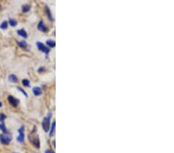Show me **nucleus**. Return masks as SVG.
Masks as SVG:
<instances>
[{"instance_id":"4be33fe9","label":"nucleus","mask_w":174,"mask_h":153,"mask_svg":"<svg viewBox=\"0 0 174 153\" xmlns=\"http://www.w3.org/2000/svg\"><path fill=\"white\" fill-rule=\"evenodd\" d=\"M44 67H40L39 69H38V72L39 73H42V72H44Z\"/></svg>"},{"instance_id":"a211bd4d","label":"nucleus","mask_w":174,"mask_h":153,"mask_svg":"<svg viewBox=\"0 0 174 153\" xmlns=\"http://www.w3.org/2000/svg\"><path fill=\"white\" fill-rule=\"evenodd\" d=\"M0 130H2V131H3V133H7V132H9V131H7L6 128H5V124H4L3 122H2V124H0Z\"/></svg>"},{"instance_id":"f8f14e48","label":"nucleus","mask_w":174,"mask_h":153,"mask_svg":"<svg viewBox=\"0 0 174 153\" xmlns=\"http://www.w3.org/2000/svg\"><path fill=\"white\" fill-rule=\"evenodd\" d=\"M55 126H56V122L55 121L52 123V125H51V129H50V136L52 137L54 134V131H55Z\"/></svg>"},{"instance_id":"f257e3e1","label":"nucleus","mask_w":174,"mask_h":153,"mask_svg":"<svg viewBox=\"0 0 174 153\" xmlns=\"http://www.w3.org/2000/svg\"><path fill=\"white\" fill-rule=\"evenodd\" d=\"M36 128H34L33 130L30 132V134L29 135V140L31 142V144L36 149H39L40 146V138L37 134H36L35 132Z\"/></svg>"},{"instance_id":"6ab92c4d","label":"nucleus","mask_w":174,"mask_h":153,"mask_svg":"<svg viewBox=\"0 0 174 153\" xmlns=\"http://www.w3.org/2000/svg\"><path fill=\"white\" fill-rule=\"evenodd\" d=\"M22 83H23V85L24 87H29V81L27 79L23 80Z\"/></svg>"},{"instance_id":"f03ea898","label":"nucleus","mask_w":174,"mask_h":153,"mask_svg":"<svg viewBox=\"0 0 174 153\" xmlns=\"http://www.w3.org/2000/svg\"><path fill=\"white\" fill-rule=\"evenodd\" d=\"M12 139H13V138L9 132L3 133V134L0 135V142L3 145H9L11 142Z\"/></svg>"},{"instance_id":"b1692460","label":"nucleus","mask_w":174,"mask_h":153,"mask_svg":"<svg viewBox=\"0 0 174 153\" xmlns=\"http://www.w3.org/2000/svg\"><path fill=\"white\" fill-rule=\"evenodd\" d=\"M52 143H53V146L55 148V146H56V145H55V140H53V142H52Z\"/></svg>"},{"instance_id":"9d476101","label":"nucleus","mask_w":174,"mask_h":153,"mask_svg":"<svg viewBox=\"0 0 174 153\" xmlns=\"http://www.w3.org/2000/svg\"><path fill=\"white\" fill-rule=\"evenodd\" d=\"M9 80L12 83L16 84L18 82V77L16 76L15 74H10L9 76Z\"/></svg>"},{"instance_id":"a878e982","label":"nucleus","mask_w":174,"mask_h":153,"mask_svg":"<svg viewBox=\"0 0 174 153\" xmlns=\"http://www.w3.org/2000/svg\"><path fill=\"white\" fill-rule=\"evenodd\" d=\"M0 9H1V5H0Z\"/></svg>"},{"instance_id":"423d86ee","label":"nucleus","mask_w":174,"mask_h":153,"mask_svg":"<svg viewBox=\"0 0 174 153\" xmlns=\"http://www.w3.org/2000/svg\"><path fill=\"white\" fill-rule=\"evenodd\" d=\"M8 101L9 103L12 105V106H13V107H17L18 105H19V104H20V100H18V99H16V98H14L13 96H9L8 97Z\"/></svg>"},{"instance_id":"393cba45","label":"nucleus","mask_w":174,"mask_h":153,"mask_svg":"<svg viewBox=\"0 0 174 153\" xmlns=\"http://www.w3.org/2000/svg\"><path fill=\"white\" fill-rule=\"evenodd\" d=\"M2 107V103L0 101V107Z\"/></svg>"},{"instance_id":"0eeeda50","label":"nucleus","mask_w":174,"mask_h":153,"mask_svg":"<svg viewBox=\"0 0 174 153\" xmlns=\"http://www.w3.org/2000/svg\"><path fill=\"white\" fill-rule=\"evenodd\" d=\"M37 27H38V29H39L40 31L44 32V33H45V32H47V31L48 30L47 26L44 24V23L43 21H40V22L39 23V24H38V26H37Z\"/></svg>"},{"instance_id":"5701e85b","label":"nucleus","mask_w":174,"mask_h":153,"mask_svg":"<svg viewBox=\"0 0 174 153\" xmlns=\"http://www.w3.org/2000/svg\"><path fill=\"white\" fill-rule=\"evenodd\" d=\"M45 153H55L54 152H53L52 150H50V149H47V150H46L45 151Z\"/></svg>"},{"instance_id":"39448f33","label":"nucleus","mask_w":174,"mask_h":153,"mask_svg":"<svg viewBox=\"0 0 174 153\" xmlns=\"http://www.w3.org/2000/svg\"><path fill=\"white\" fill-rule=\"evenodd\" d=\"M36 46H37V47H38V49H39L40 50L44 52V53L48 54V53H50V49H49L48 47H47L44 43H40V42H37V43H36Z\"/></svg>"},{"instance_id":"aec40b11","label":"nucleus","mask_w":174,"mask_h":153,"mask_svg":"<svg viewBox=\"0 0 174 153\" xmlns=\"http://www.w3.org/2000/svg\"><path fill=\"white\" fill-rule=\"evenodd\" d=\"M6 118V115L4 114L3 113H0V122H3Z\"/></svg>"},{"instance_id":"2eb2a0df","label":"nucleus","mask_w":174,"mask_h":153,"mask_svg":"<svg viewBox=\"0 0 174 153\" xmlns=\"http://www.w3.org/2000/svg\"><path fill=\"white\" fill-rule=\"evenodd\" d=\"M29 10H30V5H26V4L23 5V12H28Z\"/></svg>"},{"instance_id":"6e6552de","label":"nucleus","mask_w":174,"mask_h":153,"mask_svg":"<svg viewBox=\"0 0 174 153\" xmlns=\"http://www.w3.org/2000/svg\"><path fill=\"white\" fill-rule=\"evenodd\" d=\"M33 92L34 95L40 96L42 94V89L40 87H35L33 88Z\"/></svg>"},{"instance_id":"4468645a","label":"nucleus","mask_w":174,"mask_h":153,"mask_svg":"<svg viewBox=\"0 0 174 153\" xmlns=\"http://www.w3.org/2000/svg\"><path fill=\"white\" fill-rule=\"evenodd\" d=\"M45 11H46V12H47V14L48 18L50 19L51 21H53V17H52V15H51L50 10L49 9V8H48L47 6H45Z\"/></svg>"},{"instance_id":"9b49d317","label":"nucleus","mask_w":174,"mask_h":153,"mask_svg":"<svg viewBox=\"0 0 174 153\" xmlns=\"http://www.w3.org/2000/svg\"><path fill=\"white\" fill-rule=\"evenodd\" d=\"M18 45H19V47H21L22 49H27V47H28V44H27V43L24 41V40H23V41H20V42H18Z\"/></svg>"},{"instance_id":"20e7f679","label":"nucleus","mask_w":174,"mask_h":153,"mask_svg":"<svg viewBox=\"0 0 174 153\" xmlns=\"http://www.w3.org/2000/svg\"><path fill=\"white\" fill-rule=\"evenodd\" d=\"M24 130H25V127L23 125H22L21 127L18 129V131H19V136L17 137V142H20V143H23L24 142V137H25V135H24Z\"/></svg>"},{"instance_id":"1a4fd4ad","label":"nucleus","mask_w":174,"mask_h":153,"mask_svg":"<svg viewBox=\"0 0 174 153\" xmlns=\"http://www.w3.org/2000/svg\"><path fill=\"white\" fill-rule=\"evenodd\" d=\"M17 33L19 36H20L21 37L24 38V39H26L28 37V35L26 32V30H24V29H19L17 30Z\"/></svg>"},{"instance_id":"dca6fc26","label":"nucleus","mask_w":174,"mask_h":153,"mask_svg":"<svg viewBox=\"0 0 174 153\" xmlns=\"http://www.w3.org/2000/svg\"><path fill=\"white\" fill-rule=\"evenodd\" d=\"M47 46H49L50 47H54L55 46H56V43H55V42L54 41H53V40H47Z\"/></svg>"},{"instance_id":"f3484780","label":"nucleus","mask_w":174,"mask_h":153,"mask_svg":"<svg viewBox=\"0 0 174 153\" xmlns=\"http://www.w3.org/2000/svg\"><path fill=\"white\" fill-rule=\"evenodd\" d=\"M0 28L2 29H6L8 28V22L7 21H4L2 22V23L0 25Z\"/></svg>"},{"instance_id":"ddd939ff","label":"nucleus","mask_w":174,"mask_h":153,"mask_svg":"<svg viewBox=\"0 0 174 153\" xmlns=\"http://www.w3.org/2000/svg\"><path fill=\"white\" fill-rule=\"evenodd\" d=\"M9 25L11 26L12 27H15V26H16L17 24H18L17 21H16V20H14V19H10L9 21Z\"/></svg>"},{"instance_id":"7ed1b4c3","label":"nucleus","mask_w":174,"mask_h":153,"mask_svg":"<svg viewBox=\"0 0 174 153\" xmlns=\"http://www.w3.org/2000/svg\"><path fill=\"white\" fill-rule=\"evenodd\" d=\"M52 117V114L49 113L47 117H45L43 120V122H42V128L44 129V131L45 132H48L49 131V129H50V118Z\"/></svg>"},{"instance_id":"412c9836","label":"nucleus","mask_w":174,"mask_h":153,"mask_svg":"<svg viewBox=\"0 0 174 153\" xmlns=\"http://www.w3.org/2000/svg\"><path fill=\"white\" fill-rule=\"evenodd\" d=\"M17 89H18V91H20V92H22V93H23V94L25 95V97H26V98L28 97V94H27V93L26 92V91H24V90H23V89H22V88H21L20 87H17Z\"/></svg>"}]
</instances>
